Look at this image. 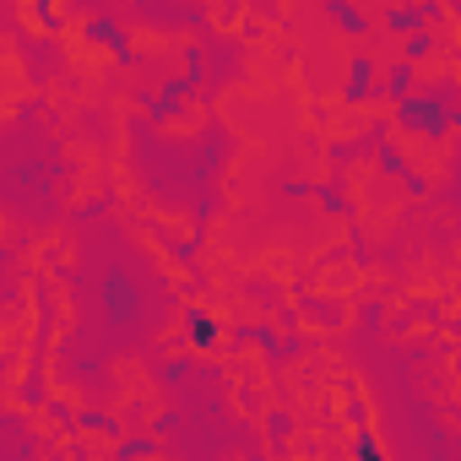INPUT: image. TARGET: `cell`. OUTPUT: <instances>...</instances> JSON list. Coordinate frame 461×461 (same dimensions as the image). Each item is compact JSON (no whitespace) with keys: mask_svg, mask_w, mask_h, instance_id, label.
<instances>
[{"mask_svg":"<svg viewBox=\"0 0 461 461\" xmlns=\"http://www.w3.org/2000/svg\"><path fill=\"white\" fill-rule=\"evenodd\" d=\"M353 456H358V461H380V439H375V434H358V439H353Z\"/></svg>","mask_w":461,"mask_h":461,"instance_id":"7a4b0ae2","label":"cell"},{"mask_svg":"<svg viewBox=\"0 0 461 461\" xmlns=\"http://www.w3.org/2000/svg\"><path fill=\"white\" fill-rule=\"evenodd\" d=\"M185 326H190V342H195V348H212V342H217V321H212L206 310H190Z\"/></svg>","mask_w":461,"mask_h":461,"instance_id":"6da1fadb","label":"cell"}]
</instances>
